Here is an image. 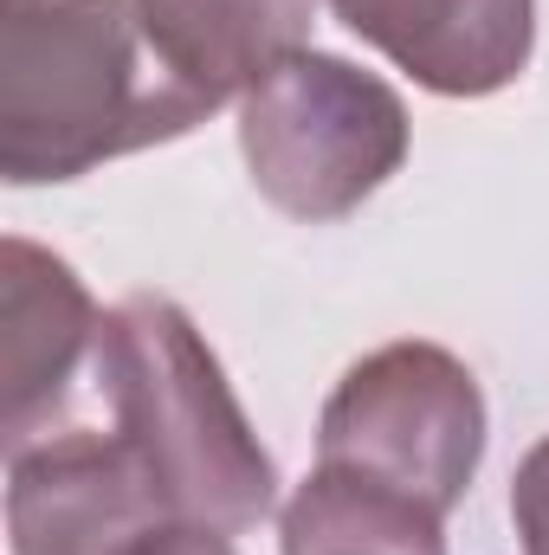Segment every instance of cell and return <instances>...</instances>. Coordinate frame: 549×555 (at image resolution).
Listing matches in <instances>:
<instances>
[{"instance_id": "1", "label": "cell", "mask_w": 549, "mask_h": 555, "mask_svg": "<svg viewBox=\"0 0 549 555\" xmlns=\"http://www.w3.org/2000/svg\"><path fill=\"white\" fill-rule=\"evenodd\" d=\"M207 117L162 78L137 0H0V175L13 188L78 181Z\"/></svg>"}, {"instance_id": "2", "label": "cell", "mask_w": 549, "mask_h": 555, "mask_svg": "<svg viewBox=\"0 0 549 555\" xmlns=\"http://www.w3.org/2000/svg\"><path fill=\"white\" fill-rule=\"evenodd\" d=\"M91 375L175 524L246 537L272 517V452L259 446L220 356L175 297L137 291L104 310Z\"/></svg>"}, {"instance_id": "3", "label": "cell", "mask_w": 549, "mask_h": 555, "mask_svg": "<svg viewBox=\"0 0 549 555\" xmlns=\"http://www.w3.org/2000/svg\"><path fill=\"white\" fill-rule=\"evenodd\" d=\"M408 104L388 78L336 59L297 52L240 98V155L253 188L284 220L330 227L356 214L408 162Z\"/></svg>"}, {"instance_id": "4", "label": "cell", "mask_w": 549, "mask_h": 555, "mask_svg": "<svg viewBox=\"0 0 549 555\" xmlns=\"http://www.w3.org/2000/svg\"><path fill=\"white\" fill-rule=\"evenodd\" d=\"M485 459L478 375L439 343L362 356L317 414V465L452 517Z\"/></svg>"}, {"instance_id": "5", "label": "cell", "mask_w": 549, "mask_h": 555, "mask_svg": "<svg viewBox=\"0 0 549 555\" xmlns=\"http://www.w3.org/2000/svg\"><path fill=\"white\" fill-rule=\"evenodd\" d=\"M168 524L175 511L117 426H72L7 459L13 555H137Z\"/></svg>"}, {"instance_id": "6", "label": "cell", "mask_w": 549, "mask_h": 555, "mask_svg": "<svg viewBox=\"0 0 549 555\" xmlns=\"http://www.w3.org/2000/svg\"><path fill=\"white\" fill-rule=\"evenodd\" d=\"M104 310L85 278L33 240H0V439L7 459L65 408L72 375L98 356Z\"/></svg>"}, {"instance_id": "7", "label": "cell", "mask_w": 549, "mask_h": 555, "mask_svg": "<svg viewBox=\"0 0 549 555\" xmlns=\"http://www.w3.org/2000/svg\"><path fill=\"white\" fill-rule=\"evenodd\" d=\"M330 13L433 98H491L537 52V0H330Z\"/></svg>"}, {"instance_id": "8", "label": "cell", "mask_w": 549, "mask_h": 555, "mask_svg": "<svg viewBox=\"0 0 549 555\" xmlns=\"http://www.w3.org/2000/svg\"><path fill=\"white\" fill-rule=\"evenodd\" d=\"M137 20L162 78L194 104L227 111L284 59L310 52L317 0H137Z\"/></svg>"}, {"instance_id": "9", "label": "cell", "mask_w": 549, "mask_h": 555, "mask_svg": "<svg viewBox=\"0 0 549 555\" xmlns=\"http://www.w3.org/2000/svg\"><path fill=\"white\" fill-rule=\"evenodd\" d=\"M511 524H518L524 555H549V439H537V446L518 459V478H511Z\"/></svg>"}, {"instance_id": "10", "label": "cell", "mask_w": 549, "mask_h": 555, "mask_svg": "<svg viewBox=\"0 0 549 555\" xmlns=\"http://www.w3.org/2000/svg\"><path fill=\"white\" fill-rule=\"evenodd\" d=\"M137 555H240V550H233V537H220V530H201V524H168V530H155Z\"/></svg>"}, {"instance_id": "11", "label": "cell", "mask_w": 549, "mask_h": 555, "mask_svg": "<svg viewBox=\"0 0 549 555\" xmlns=\"http://www.w3.org/2000/svg\"><path fill=\"white\" fill-rule=\"evenodd\" d=\"M323 555H369V550H323Z\"/></svg>"}]
</instances>
